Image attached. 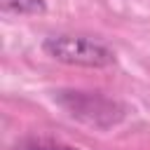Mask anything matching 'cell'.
Listing matches in <instances>:
<instances>
[{"mask_svg": "<svg viewBox=\"0 0 150 150\" xmlns=\"http://www.w3.org/2000/svg\"><path fill=\"white\" fill-rule=\"evenodd\" d=\"M47 56L68 63V66H84V68H108L115 63V52L94 38L87 35H52L42 42Z\"/></svg>", "mask_w": 150, "mask_h": 150, "instance_id": "6da1fadb", "label": "cell"}, {"mask_svg": "<svg viewBox=\"0 0 150 150\" xmlns=\"http://www.w3.org/2000/svg\"><path fill=\"white\" fill-rule=\"evenodd\" d=\"M56 101L66 108L70 117L98 129L115 127L124 117V105L98 91H59Z\"/></svg>", "mask_w": 150, "mask_h": 150, "instance_id": "7a4b0ae2", "label": "cell"}, {"mask_svg": "<svg viewBox=\"0 0 150 150\" xmlns=\"http://www.w3.org/2000/svg\"><path fill=\"white\" fill-rule=\"evenodd\" d=\"M0 7L12 14H42L47 9L45 0H0Z\"/></svg>", "mask_w": 150, "mask_h": 150, "instance_id": "3957f363", "label": "cell"}, {"mask_svg": "<svg viewBox=\"0 0 150 150\" xmlns=\"http://www.w3.org/2000/svg\"><path fill=\"white\" fill-rule=\"evenodd\" d=\"M14 150H80V148L61 141H52V138H28V141H21Z\"/></svg>", "mask_w": 150, "mask_h": 150, "instance_id": "277c9868", "label": "cell"}]
</instances>
